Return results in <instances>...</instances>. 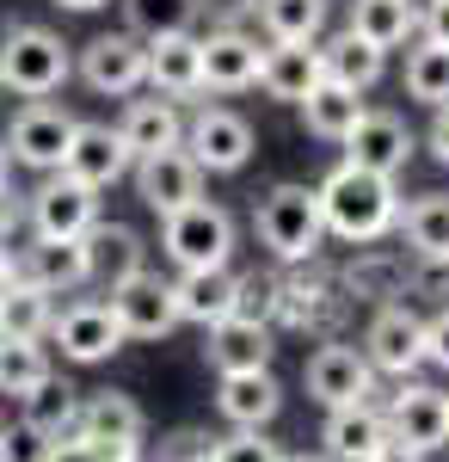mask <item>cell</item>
<instances>
[{
  "label": "cell",
  "mask_w": 449,
  "mask_h": 462,
  "mask_svg": "<svg viewBox=\"0 0 449 462\" xmlns=\"http://www.w3.org/2000/svg\"><path fill=\"white\" fill-rule=\"evenodd\" d=\"M204 357H209L215 376H234V370H271L277 327H271V320L228 315V320H215V327L204 333Z\"/></svg>",
  "instance_id": "ac0fdd59"
},
{
  "label": "cell",
  "mask_w": 449,
  "mask_h": 462,
  "mask_svg": "<svg viewBox=\"0 0 449 462\" xmlns=\"http://www.w3.org/2000/svg\"><path fill=\"white\" fill-rule=\"evenodd\" d=\"M50 376H56V357L43 339H0V401H25Z\"/></svg>",
  "instance_id": "e575fe53"
},
{
  "label": "cell",
  "mask_w": 449,
  "mask_h": 462,
  "mask_svg": "<svg viewBox=\"0 0 449 462\" xmlns=\"http://www.w3.org/2000/svg\"><path fill=\"white\" fill-rule=\"evenodd\" d=\"M160 253H167L173 272H228L234 253H241V228L222 204L197 198L185 210L160 216Z\"/></svg>",
  "instance_id": "277c9868"
},
{
  "label": "cell",
  "mask_w": 449,
  "mask_h": 462,
  "mask_svg": "<svg viewBox=\"0 0 449 462\" xmlns=\"http://www.w3.org/2000/svg\"><path fill=\"white\" fill-rule=\"evenodd\" d=\"M25 222V191H13V185H0V241H13V228Z\"/></svg>",
  "instance_id": "ee69618b"
},
{
  "label": "cell",
  "mask_w": 449,
  "mask_h": 462,
  "mask_svg": "<svg viewBox=\"0 0 449 462\" xmlns=\"http://www.w3.org/2000/svg\"><path fill=\"white\" fill-rule=\"evenodd\" d=\"M425 364H437V370H449V309H437V315H425Z\"/></svg>",
  "instance_id": "b9f144b4"
},
{
  "label": "cell",
  "mask_w": 449,
  "mask_h": 462,
  "mask_svg": "<svg viewBox=\"0 0 449 462\" xmlns=\"http://www.w3.org/2000/svg\"><path fill=\"white\" fill-rule=\"evenodd\" d=\"M252 235L277 265H308L326 247V222H320V198L302 179H277L271 191L252 204Z\"/></svg>",
  "instance_id": "7a4b0ae2"
},
{
  "label": "cell",
  "mask_w": 449,
  "mask_h": 462,
  "mask_svg": "<svg viewBox=\"0 0 449 462\" xmlns=\"http://www.w3.org/2000/svg\"><path fill=\"white\" fill-rule=\"evenodd\" d=\"M117 136L130 154H160V148L185 143V106L179 99H160V93H130L124 111H117Z\"/></svg>",
  "instance_id": "7402d4cb"
},
{
  "label": "cell",
  "mask_w": 449,
  "mask_h": 462,
  "mask_svg": "<svg viewBox=\"0 0 449 462\" xmlns=\"http://www.w3.org/2000/svg\"><path fill=\"white\" fill-rule=\"evenodd\" d=\"M32 462H148V444H87V438H62V444H43Z\"/></svg>",
  "instance_id": "74e56055"
},
{
  "label": "cell",
  "mask_w": 449,
  "mask_h": 462,
  "mask_svg": "<svg viewBox=\"0 0 449 462\" xmlns=\"http://www.w3.org/2000/svg\"><path fill=\"white\" fill-rule=\"evenodd\" d=\"M87 259H93V284L111 296L117 284H130L148 272V241H142L130 222H99L87 235Z\"/></svg>",
  "instance_id": "83f0119b"
},
{
  "label": "cell",
  "mask_w": 449,
  "mask_h": 462,
  "mask_svg": "<svg viewBox=\"0 0 449 462\" xmlns=\"http://www.w3.org/2000/svg\"><path fill=\"white\" fill-rule=\"evenodd\" d=\"M197 43H204V93H246V87H259L265 37L234 25V32H204Z\"/></svg>",
  "instance_id": "ffe728a7"
},
{
  "label": "cell",
  "mask_w": 449,
  "mask_h": 462,
  "mask_svg": "<svg viewBox=\"0 0 449 462\" xmlns=\"http://www.w3.org/2000/svg\"><path fill=\"white\" fill-rule=\"evenodd\" d=\"M296 111H302V130H308V136H320V143H345L370 106H363V93H351V87H339V80H320Z\"/></svg>",
  "instance_id": "f546056e"
},
{
  "label": "cell",
  "mask_w": 449,
  "mask_h": 462,
  "mask_svg": "<svg viewBox=\"0 0 449 462\" xmlns=\"http://www.w3.org/2000/svg\"><path fill=\"white\" fill-rule=\"evenodd\" d=\"M74 80V43L50 25H6L0 37V87L19 99H50Z\"/></svg>",
  "instance_id": "3957f363"
},
{
  "label": "cell",
  "mask_w": 449,
  "mask_h": 462,
  "mask_svg": "<svg viewBox=\"0 0 449 462\" xmlns=\"http://www.w3.org/2000/svg\"><path fill=\"white\" fill-rule=\"evenodd\" d=\"M74 74L99 99H130V93L148 87V43L130 32H99L74 50Z\"/></svg>",
  "instance_id": "9c48e42d"
},
{
  "label": "cell",
  "mask_w": 449,
  "mask_h": 462,
  "mask_svg": "<svg viewBox=\"0 0 449 462\" xmlns=\"http://www.w3.org/2000/svg\"><path fill=\"white\" fill-rule=\"evenodd\" d=\"M80 394L74 383H62V376H50V383H37L25 401H19V438L32 444V457L43 450V444H62V438H74L80 431Z\"/></svg>",
  "instance_id": "44dd1931"
},
{
  "label": "cell",
  "mask_w": 449,
  "mask_h": 462,
  "mask_svg": "<svg viewBox=\"0 0 449 462\" xmlns=\"http://www.w3.org/2000/svg\"><path fill=\"white\" fill-rule=\"evenodd\" d=\"M283 462H333L326 450H283Z\"/></svg>",
  "instance_id": "f907efd6"
},
{
  "label": "cell",
  "mask_w": 449,
  "mask_h": 462,
  "mask_svg": "<svg viewBox=\"0 0 449 462\" xmlns=\"http://www.w3.org/2000/svg\"><path fill=\"white\" fill-rule=\"evenodd\" d=\"M0 185H13V161H6V148H0Z\"/></svg>",
  "instance_id": "816d5d0a"
},
{
  "label": "cell",
  "mask_w": 449,
  "mask_h": 462,
  "mask_svg": "<svg viewBox=\"0 0 449 462\" xmlns=\"http://www.w3.org/2000/svg\"><path fill=\"white\" fill-rule=\"evenodd\" d=\"M320 69H326V80H339L351 93H370L388 74V50H376L357 32H333V37H320Z\"/></svg>",
  "instance_id": "f1b7e54d"
},
{
  "label": "cell",
  "mask_w": 449,
  "mask_h": 462,
  "mask_svg": "<svg viewBox=\"0 0 449 462\" xmlns=\"http://www.w3.org/2000/svg\"><path fill=\"white\" fill-rule=\"evenodd\" d=\"M19 444H25V438H19ZM19 444H13V426L0 420V462H25V457H19Z\"/></svg>",
  "instance_id": "7dc6e473"
},
{
  "label": "cell",
  "mask_w": 449,
  "mask_h": 462,
  "mask_svg": "<svg viewBox=\"0 0 449 462\" xmlns=\"http://www.w3.org/2000/svg\"><path fill=\"white\" fill-rule=\"evenodd\" d=\"M241 302V272H173V309H179V327H215V320L234 315Z\"/></svg>",
  "instance_id": "484cf974"
},
{
  "label": "cell",
  "mask_w": 449,
  "mask_h": 462,
  "mask_svg": "<svg viewBox=\"0 0 449 462\" xmlns=\"http://www.w3.org/2000/svg\"><path fill=\"white\" fill-rule=\"evenodd\" d=\"M314 198H320L326 241H345V247H376L381 235H394V222H400V185L381 173H363L351 161H339L320 179Z\"/></svg>",
  "instance_id": "6da1fadb"
},
{
  "label": "cell",
  "mask_w": 449,
  "mask_h": 462,
  "mask_svg": "<svg viewBox=\"0 0 449 462\" xmlns=\"http://www.w3.org/2000/svg\"><path fill=\"white\" fill-rule=\"evenodd\" d=\"M179 148L204 167V179H228L259 154V130H252L234 106H191L185 111V143Z\"/></svg>",
  "instance_id": "5b68a950"
},
{
  "label": "cell",
  "mask_w": 449,
  "mask_h": 462,
  "mask_svg": "<svg viewBox=\"0 0 449 462\" xmlns=\"http://www.w3.org/2000/svg\"><path fill=\"white\" fill-rule=\"evenodd\" d=\"M345 161L351 167H363V173H381V179H400L407 173V161H413V148H418V136L407 130V117L400 111H363L357 117V130H351L345 143Z\"/></svg>",
  "instance_id": "5bb4252c"
},
{
  "label": "cell",
  "mask_w": 449,
  "mask_h": 462,
  "mask_svg": "<svg viewBox=\"0 0 449 462\" xmlns=\"http://www.w3.org/2000/svg\"><path fill=\"white\" fill-rule=\"evenodd\" d=\"M25 222H32V235H43V241H87L105 222V210H99V191H87L80 179L43 173L25 191Z\"/></svg>",
  "instance_id": "52a82bcc"
},
{
  "label": "cell",
  "mask_w": 449,
  "mask_h": 462,
  "mask_svg": "<svg viewBox=\"0 0 449 462\" xmlns=\"http://www.w3.org/2000/svg\"><path fill=\"white\" fill-rule=\"evenodd\" d=\"M148 93L179 99V106L204 93V43H197V32L154 37L148 43Z\"/></svg>",
  "instance_id": "cb8c5ba5"
},
{
  "label": "cell",
  "mask_w": 449,
  "mask_h": 462,
  "mask_svg": "<svg viewBox=\"0 0 449 462\" xmlns=\"http://www.w3.org/2000/svg\"><path fill=\"white\" fill-rule=\"evenodd\" d=\"M215 413L228 431H271V420L283 413V383L271 370H234L215 376Z\"/></svg>",
  "instance_id": "e0dca14e"
},
{
  "label": "cell",
  "mask_w": 449,
  "mask_h": 462,
  "mask_svg": "<svg viewBox=\"0 0 449 462\" xmlns=\"http://www.w3.org/2000/svg\"><path fill=\"white\" fill-rule=\"evenodd\" d=\"M388 444H394V431H388V413H381L376 401L333 407L326 426H320V450L333 462H370L376 450H388Z\"/></svg>",
  "instance_id": "603a6c76"
},
{
  "label": "cell",
  "mask_w": 449,
  "mask_h": 462,
  "mask_svg": "<svg viewBox=\"0 0 449 462\" xmlns=\"http://www.w3.org/2000/svg\"><path fill=\"white\" fill-rule=\"evenodd\" d=\"M87 444H148V413L130 389H93L80 394V431Z\"/></svg>",
  "instance_id": "d4e9b609"
},
{
  "label": "cell",
  "mask_w": 449,
  "mask_h": 462,
  "mask_svg": "<svg viewBox=\"0 0 449 462\" xmlns=\"http://www.w3.org/2000/svg\"><path fill=\"white\" fill-rule=\"evenodd\" d=\"M259 37L265 43H320L333 0H259Z\"/></svg>",
  "instance_id": "4dcf8cb0"
},
{
  "label": "cell",
  "mask_w": 449,
  "mask_h": 462,
  "mask_svg": "<svg viewBox=\"0 0 449 462\" xmlns=\"http://www.w3.org/2000/svg\"><path fill=\"white\" fill-rule=\"evenodd\" d=\"M13 259H19V278L37 284V290H50V296H74V290L93 284L87 241H43V235H32Z\"/></svg>",
  "instance_id": "d6986e66"
},
{
  "label": "cell",
  "mask_w": 449,
  "mask_h": 462,
  "mask_svg": "<svg viewBox=\"0 0 449 462\" xmlns=\"http://www.w3.org/2000/svg\"><path fill=\"white\" fill-rule=\"evenodd\" d=\"M124 6V32L154 43V37H179V32H197V0H117Z\"/></svg>",
  "instance_id": "d590c367"
},
{
  "label": "cell",
  "mask_w": 449,
  "mask_h": 462,
  "mask_svg": "<svg viewBox=\"0 0 449 462\" xmlns=\"http://www.w3.org/2000/svg\"><path fill=\"white\" fill-rule=\"evenodd\" d=\"M259 0H197V19H209V32H234V25H252Z\"/></svg>",
  "instance_id": "60d3db41"
},
{
  "label": "cell",
  "mask_w": 449,
  "mask_h": 462,
  "mask_svg": "<svg viewBox=\"0 0 449 462\" xmlns=\"http://www.w3.org/2000/svg\"><path fill=\"white\" fill-rule=\"evenodd\" d=\"M326 80L320 69V43H265V62H259V93L277 106H302L314 87Z\"/></svg>",
  "instance_id": "4316f807"
},
{
  "label": "cell",
  "mask_w": 449,
  "mask_h": 462,
  "mask_svg": "<svg viewBox=\"0 0 449 462\" xmlns=\"http://www.w3.org/2000/svg\"><path fill=\"white\" fill-rule=\"evenodd\" d=\"M209 462H283V444L271 431H222Z\"/></svg>",
  "instance_id": "f35d334b"
},
{
  "label": "cell",
  "mask_w": 449,
  "mask_h": 462,
  "mask_svg": "<svg viewBox=\"0 0 449 462\" xmlns=\"http://www.w3.org/2000/svg\"><path fill=\"white\" fill-rule=\"evenodd\" d=\"M13 278H19V259H13V247H6V241H0V290L13 284Z\"/></svg>",
  "instance_id": "c3c4849f"
},
{
  "label": "cell",
  "mask_w": 449,
  "mask_h": 462,
  "mask_svg": "<svg viewBox=\"0 0 449 462\" xmlns=\"http://www.w3.org/2000/svg\"><path fill=\"white\" fill-rule=\"evenodd\" d=\"M425 148H431V161H437V167H449V106H437V117H431V136H425Z\"/></svg>",
  "instance_id": "f6af8a7d"
},
{
  "label": "cell",
  "mask_w": 449,
  "mask_h": 462,
  "mask_svg": "<svg viewBox=\"0 0 449 462\" xmlns=\"http://www.w3.org/2000/svg\"><path fill=\"white\" fill-rule=\"evenodd\" d=\"M370 462H425L418 450H407V444H388V450H376Z\"/></svg>",
  "instance_id": "bcb514c9"
},
{
  "label": "cell",
  "mask_w": 449,
  "mask_h": 462,
  "mask_svg": "<svg viewBox=\"0 0 449 462\" xmlns=\"http://www.w3.org/2000/svg\"><path fill=\"white\" fill-rule=\"evenodd\" d=\"M50 320H56L50 290L25 284V278H13L0 290V339H50Z\"/></svg>",
  "instance_id": "836d02e7"
},
{
  "label": "cell",
  "mask_w": 449,
  "mask_h": 462,
  "mask_svg": "<svg viewBox=\"0 0 449 462\" xmlns=\"http://www.w3.org/2000/svg\"><path fill=\"white\" fill-rule=\"evenodd\" d=\"M345 32L370 37L376 50H400L418 37V0H351Z\"/></svg>",
  "instance_id": "1f68e13d"
},
{
  "label": "cell",
  "mask_w": 449,
  "mask_h": 462,
  "mask_svg": "<svg viewBox=\"0 0 449 462\" xmlns=\"http://www.w3.org/2000/svg\"><path fill=\"white\" fill-rule=\"evenodd\" d=\"M381 413H388V431H394V444H407L418 457H437L449 444V407H444V389H431V383H400V389L381 401Z\"/></svg>",
  "instance_id": "7c38bea8"
},
{
  "label": "cell",
  "mask_w": 449,
  "mask_h": 462,
  "mask_svg": "<svg viewBox=\"0 0 449 462\" xmlns=\"http://www.w3.org/2000/svg\"><path fill=\"white\" fill-rule=\"evenodd\" d=\"M130 185H136V198L154 216H173V210H185V204L204 198L209 179L185 148H160V154H142L136 167H130Z\"/></svg>",
  "instance_id": "4fadbf2b"
},
{
  "label": "cell",
  "mask_w": 449,
  "mask_h": 462,
  "mask_svg": "<svg viewBox=\"0 0 449 462\" xmlns=\"http://www.w3.org/2000/svg\"><path fill=\"white\" fill-rule=\"evenodd\" d=\"M43 346H56L69 364H111L130 339H124V327H117V315H111L105 296H74V302L56 309Z\"/></svg>",
  "instance_id": "30bf717a"
},
{
  "label": "cell",
  "mask_w": 449,
  "mask_h": 462,
  "mask_svg": "<svg viewBox=\"0 0 449 462\" xmlns=\"http://www.w3.org/2000/svg\"><path fill=\"white\" fill-rule=\"evenodd\" d=\"M215 457V431L209 426H179L160 438V450H148V462H209Z\"/></svg>",
  "instance_id": "ab89813d"
},
{
  "label": "cell",
  "mask_w": 449,
  "mask_h": 462,
  "mask_svg": "<svg viewBox=\"0 0 449 462\" xmlns=\"http://www.w3.org/2000/svg\"><path fill=\"white\" fill-rule=\"evenodd\" d=\"M74 117L69 106H56V99H25V106L13 111V124H6V136H0V148H6V161L13 167H25V173H62V154H69L74 143Z\"/></svg>",
  "instance_id": "8992f818"
},
{
  "label": "cell",
  "mask_w": 449,
  "mask_h": 462,
  "mask_svg": "<svg viewBox=\"0 0 449 462\" xmlns=\"http://www.w3.org/2000/svg\"><path fill=\"white\" fill-rule=\"evenodd\" d=\"M444 407H449V389H444Z\"/></svg>",
  "instance_id": "f5cc1de1"
},
{
  "label": "cell",
  "mask_w": 449,
  "mask_h": 462,
  "mask_svg": "<svg viewBox=\"0 0 449 462\" xmlns=\"http://www.w3.org/2000/svg\"><path fill=\"white\" fill-rule=\"evenodd\" d=\"M111 315L124 327V339H167L179 327V309H173V278H160V272H142L130 284H117L111 296Z\"/></svg>",
  "instance_id": "2e32d148"
},
{
  "label": "cell",
  "mask_w": 449,
  "mask_h": 462,
  "mask_svg": "<svg viewBox=\"0 0 449 462\" xmlns=\"http://www.w3.org/2000/svg\"><path fill=\"white\" fill-rule=\"evenodd\" d=\"M418 37L449 50V0H418Z\"/></svg>",
  "instance_id": "7bdbcfd3"
},
{
  "label": "cell",
  "mask_w": 449,
  "mask_h": 462,
  "mask_svg": "<svg viewBox=\"0 0 449 462\" xmlns=\"http://www.w3.org/2000/svg\"><path fill=\"white\" fill-rule=\"evenodd\" d=\"M363 357L376 364V376L407 383L425 370V315L413 302H381L370 327H363Z\"/></svg>",
  "instance_id": "8fae6325"
},
{
  "label": "cell",
  "mask_w": 449,
  "mask_h": 462,
  "mask_svg": "<svg viewBox=\"0 0 449 462\" xmlns=\"http://www.w3.org/2000/svg\"><path fill=\"white\" fill-rule=\"evenodd\" d=\"M0 93H6V87H0Z\"/></svg>",
  "instance_id": "db71d44e"
},
{
  "label": "cell",
  "mask_w": 449,
  "mask_h": 462,
  "mask_svg": "<svg viewBox=\"0 0 449 462\" xmlns=\"http://www.w3.org/2000/svg\"><path fill=\"white\" fill-rule=\"evenodd\" d=\"M130 167H136V154L124 148L117 124H93V117L74 124V143L62 154V173L69 179H80L87 191H111L117 179H130Z\"/></svg>",
  "instance_id": "9a60e30c"
},
{
  "label": "cell",
  "mask_w": 449,
  "mask_h": 462,
  "mask_svg": "<svg viewBox=\"0 0 449 462\" xmlns=\"http://www.w3.org/2000/svg\"><path fill=\"white\" fill-rule=\"evenodd\" d=\"M407 99L418 106H449V50L444 43H425L413 37V50H407Z\"/></svg>",
  "instance_id": "8d00e7d4"
},
{
  "label": "cell",
  "mask_w": 449,
  "mask_h": 462,
  "mask_svg": "<svg viewBox=\"0 0 449 462\" xmlns=\"http://www.w3.org/2000/svg\"><path fill=\"white\" fill-rule=\"evenodd\" d=\"M302 389L314 407H357V401H376V364L363 357V346L345 339H320L302 364Z\"/></svg>",
  "instance_id": "ba28073f"
},
{
  "label": "cell",
  "mask_w": 449,
  "mask_h": 462,
  "mask_svg": "<svg viewBox=\"0 0 449 462\" xmlns=\"http://www.w3.org/2000/svg\"><path fill=\"white\" fill-rule=\"evenodd\" d=\"M413 259H449V191H418L400 204V222Z\"/></svg>",
  "instance_id": "d6a6232c"
},
{
  "label": "cell",
  "mask_w": 449,
  "mask_h": 462,
  "mask_svg": "<svg viewBox=\"0 0 449 462\" xmlns=\"http://www.w3.org/2000/svg\"><path fill=\"white\" fill-rule=\"evenodd\" d=\"M50 6H62V13H105L111 0H50Z\"/></svg>",
  "instance_id": "681fc988"
}]
</instances>
